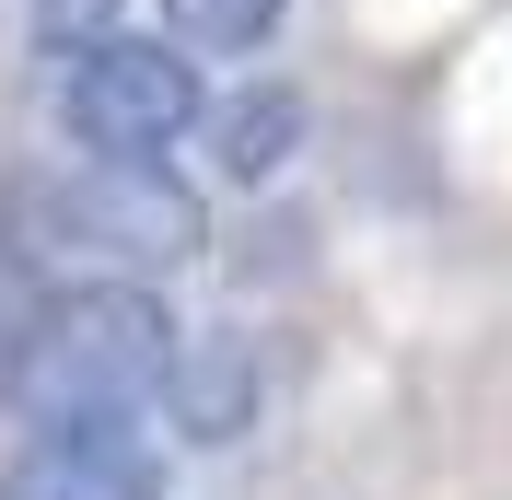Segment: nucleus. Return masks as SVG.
<instances>
[{"label": "nucleus", "mask_w": 512, "mask_h": 500, "mask_svg": "<svg viewBox=\"0 0 512 500\" xmlns=\"http://www.w3.org/2000/svg\"><path fill=\"white\" fill-rule=\"evenodd\" d=\"M210 117V82H198L187 35H94L82 59H59V128L70 152H117V163H163L187 128Z\"/></svg>", "instance_id": "7ed1b4c3"}, {"label": "nucleus", "mask_w": 512, "mask_h": 500, "mask_svg": "<svg viewBox=\"0 0 512 500\" xmlns=\"http://www.w3.org/2000/svg\"><path fill=\"white\" fill-rule=\"evenodd\" d=\"M187 326L163 314V291L140 268L117 280H70L12 326V361H0V396L24 419H140L163 407V373H175Z\"/></svg>", "instance_id": "f257e3e1"}, {"label": "nucleus", "mask_w": 512, "mask_h": 500, "mask_svg": "<svg viewBox=\"0 0 512 500\" xmlns=\"http://www.w3.org/2000/svg\"><path fill=\"white\" fill-rule=\"evenodd\" d=\"M303 128H315V105L291 94V82H245V94H222L210 117H198V140H210V163H222V187H268V175H291Z\"/></svg>", "instance_id": "423d86ee"}, {"label": "nucleus", "mask_w": 512, "mask_h": 500, "mask_svg": "<svg viewBox=\"0 0 512 500\" xmlns=\"http://www.w3.org/2000/svg\"><path fill=\"white\" fill-rule=\"evenodd\" d=\"M291 0H163V35H187L198 59H256L280 35Z\"/></svg>", "instance_id": "0eeeda50"}, {"label": "nucleus", "mask_w": 512, "mask_h": 500, "mask_svg": "<svg viewBox=\"0 0 512 500\" xmlns=\"http://www.w3.org/2000/svg\"><path fill=\"white\" fill-rule=\"evenodd\" d=\"M256 407H268V349H256L245 326H198V338L175 349V373H163V419L187 442H245Z\"/></svg>", "instance_id": "39448f33"}, {"label": "nucleus", "mask_w": 512, "mask_h": 500, "mask_svg": "<svg viewBox=\"0 0 512 500\" xmlns=\"http://www.w3.org/2000/svg\"><path fill=\"white\" fill-rule=\"evenodd\" d=\"M0 500H163L140 419H35V442L0 466Z\"/></svg>", "instance_id": "20e7f679"}, {"label": "nucleus", "mask_w": 512, "mask_h": 500, "mask_svg": "<svg viewBox=\"0 0 512 500\" xmlns=\"http://www.w3.org/2000/svg\"><path fill=\"white\" fill-rule=\"evenodd\" d=\"M0 245L24 268H70V256H105V268H187L210 245V210H198L187 175L163 163H117V152H70V163H24L0 187Z\"/></svg>", "instance_id": "f03ea898"}, {"label": "nucleus", "mask_w": 512, "mask_h": 500, "mask_svg": "<svg viewBox=\"0 0 512 500\" xmlns=\"http://www.w3.org/2000/svg\"><path fill=\"white\" fill-rule=\"evenodd\" d=\"M117 12H128V0H24V24H35L47 59H82L94 35H117Z\"/></svg>", "instance_id": "6e6552de"}]
</instances>
